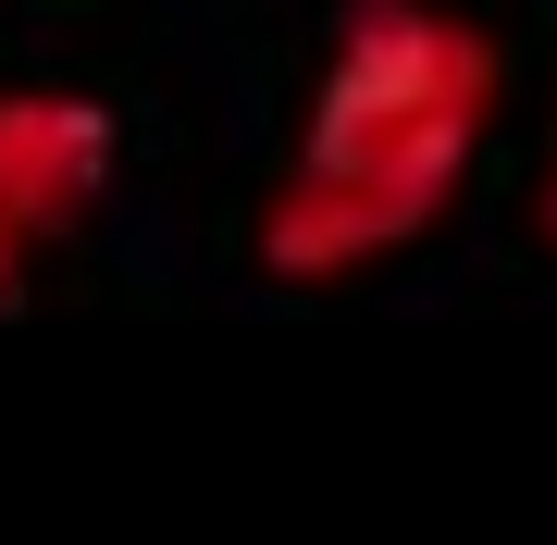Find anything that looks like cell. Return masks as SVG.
I'll return each mask as SVG.
<instances>
[{
	"label": "cell",
	"mask_w": 557,
	"mask_h": 545,
	"mask_svg": "<svg viewBox=\"0 0 557 545\" xmlns=\"http://www.w3.org/2000/svg\"><path fill=\"white\" fill-rule=\"evenodd\" d=\"M508 112V50L458 13H409V0H372V13L335 25L298 112V149H285L273 199H260V261L285 285H335L384 248L434 236L458 174L483 162Z\"/></svg>",
	"instance_id": "obj_1"
},
{
	"label": "cell",
	"mask_w": 557,
	"mask_h": 545,
	"mask_svg": "<svg viewBox=\"0 0 557 545\" xmlns=\"http://www.w3.org/2000/svg\"><path fill=\"white\" fill-rule=\"evenodd\" d=\"M112 174H124V124L87 87L50 75L0 87V310H25V285L100 223Z\"/></svg>",
	"instance_id": "obj_2"
},
{
	"label": "cell",
	"mask_w": 557,
	"mask_h": 545,
	"mask_svg": "<svg viewBox=\"0 0 557 545\" xmlns=\"http://www.w3.org/2000/svg\"><path fill=\"white\" fill-rule=\"evenodd\" d=\"M533 223H545V248H557V137H545V174H533Z\"/></svg>",
	"instance_id": "obj_3"
}]
</instances>
